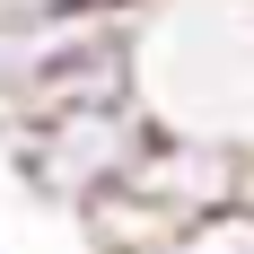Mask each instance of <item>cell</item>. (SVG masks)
Wrapping results in <instances>:
<instances>
[{
	"instance_id": "6da1fadb",
	"label": "cell",
	"mask_w": 254,
	"mask_h": 254,
	"mask_svg": "<svg viewBox=\"0 0 254 254\" xmlns=\"http://www.w3.org/2000/svg\"><path fill=\"white\" fill-rule=\"evenodd\" d=\"M131 97L158 131L254 158V0H149L131 18Z\"/></svg>"
},
{
	"instance_id": "7a4b0ae2",
	"label": "cell",
	"mask_w": 254,
	"mask_h": 254,
	"mask_svg": "<svg viewBox=\"0 0 254 254\" xmlns=\"http://www.w3.org/2000/svg\"><path fill=\"white\" fill-rule=\"evenodd\" d=\"M131 105V18H0V140Z\"/></svg>"
},
{
	"instance_id": "3957f363",
	"label": "cell",
	"mask_w": 254,
	"mask_h": 254,
	"mask_svg": "<svg viewBox=\"0 0 254 254\" xmlns=\"http://www.w3.org/2000/svg\"><path fill=\"white\" fill-rule=\"evenodd\" d=\"M149 140H158V123L140 114V97H131V105H88V114H62V123L9 131L0 149H9L18 193H35V202H53V210H88V202H105V193H123V184L140 176Z\"/></svg>"
},
{
	"instance_id": "277c9868",
	"label": "cell",
	"mask_w": 254,
	"mask_h": 254,
	"mask_svg": "<svg viewBox=\"0 0 254 254\" xmlns=\"http://www.w3.org/2000/svg\"><path fill=\"white\" fill-rule=\"evenodd\" d=\"M237 184H246V158L210 149V140H184V131H158L149 158H140V176H131V193L193 228V219H210V210L237 202Z\"/></svg>"
},
{
	"instance_id": "5b68a950",
	"label": "cell",
	"mask_w": 254,
	"mask_h": 254,
	"mask_svg": "<svg viewBox=\"0 0 254 254\" xmlns=\"http://www.w3.org/2000/svg\"><path fill=\"white\" fill-rule=\"evenodd\" d=\"M79 228H88V254H167L184 237V219H167L158 202H140V193H105V202L79 210Z\"/></svg>"
},
{
	"instance_id": "8992f818",
	"label": "cell",
	"mask_w": 254,
	"mask_h": 254,
	"mask_svg": "<svg viewBox=\"0 0 254 254\" xmlns=\"http://www.w3.org/2000/svg\"><path fill=\"white\" fill-rule=\"evenodd\" d=\"M167 254H254V210H246V202L210 210V219H193V228H184Z\"/></svg>"
},
{
	"instance_id": "52a82bcc",
	"label": "cell",
	"mask_w": 254,
	"mask_h": 254,
	"mask_svg": "<svg viewBox=\"0 0 254 254\" xmlns=\"http://www.w3.org/2000/svg\"><path fill=\"white\" fill-rule=\"evenodd\" d=\"M149 0H0V18H140Z\"/></svg>"
}]
</instances>
